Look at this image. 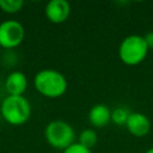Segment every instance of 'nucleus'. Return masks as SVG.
Segmentation results:
<instances>
[{
  "label": "nucleus",
  "instance_id": "nucleus-5",
  "mask_svg": "<svg viewBox=\"0 0 153 153\" xmlns=\"http://www.w3.org/2000/svg\"><path fill=\"white\" fill-rule=\"evenodd\" d=\"M25 37L24 26L17 20H5L0 24V45L2 48H16Z\"/></svg>",
  "mask_w": 153,
  "mask_h": 153
},
{
  "label": "nucleus",
  "instance_id": "nucleus-7",
  "mask_svg": "<svg viewBox=\"0 0 153 153\" xmlns=\"http://www.w3.org/2000/svg\"><path fill=\"white\" fill-rule=\"evenodd\" d=\"M126 128L131 135L136 137H142L151 131V121L145 114L130 112L126 123Z\"/></svg>",
  "mask_w": 153,
  "mask_h": 153
},
{
  "label": "nucleus",
  "instance_id": "nucleus-2",
  "mask_svg": "<svg viewBox=\"0 0 153 153\" xmlns=\"http://www.w3.org/2000/svg\"><path fill=\"white\" fill-rule=\"evenodd\" d=\"M0 114L7 123L20 126L30 118L31 106L24 96H7L1 102Z\"/></svg>",
  "mask_w": 153,
  "mask_h": 153
},
{
  "label": "nucleus",
  "instance_id": "nucleus-3",
  "mask_svg": "<svg viewBox=\"0 0 153 153\" xmlns=\"http://www.w3.org/2000/svg\"><path fill=\"white\" fill-rule=\"evenodd\" d=\"M147 53V44L143 36L140 35L127 36L118 47V57L124 65L128 66H136L141 63L146 59Z\"/></svg>",
  "mask_w": 153,
  "mask_h": 153
},
{
  "label": "nucleus",
  "instance_id": "nucleus-8",
  "mask_svg": "<svg viewBox=\"0 0 153 153\" xmlns=\"http://www.w3.org/2000/svg\"><path fill=\"white\" fill-rule=\"evenodd\" d=\"M27 87V79L23 72L14 71L6 76L5 88L8 96H23Z\"/></svg>",
  "mask_w": 153,
  "mask_h": 153
},
{
  "label": "nucleus",
  "instance_id": "nucleus-4",
  "mask_svg": "<svg viewBox=\"0 0 153 153\" xmlns=\"http://www.w3.org/2000/svg\"><path fill=\"white\" fill-rule=\"evenodd\" d=\"M44 136L51 147L62 151L73 145L75 140V133L72 126L61 120L49 122L44 129Z\"/></svg>",
  "mask_w": 153,
  "mask_h": 153
},
{
  "label": "nucleus",
  "instance_id": "nucleus-13",
  "mask_svg": "<svg viewBox=\"0 0 153 153\" xmlns=\"http://www.w3.org/2000/svg\"><path fill=\"white\" fill-rule=\"evenodd\" d=\"M62 153H91V149L81 146L78 142H74L68 148H66L65 151H62Z\"/></svg>",
  "mask_w": 153,
  "mask_h": 153
},
{
  "label": "nucleus",
  "instance_id": "nucleus-14",
  "mask_svg": "<svg viewBox=\"0 0 153 153\" xmlns=\"http://www.w3.org/2000/svg\"><path fill=\"white\" fill-rule=\"evenodd\" d=\"M143 39L147 44V48L148 50L149 49H153V31H148L145 36H143Z\"/></svg>",
  "mask_w": 153,
  "mask_h": 153
},
{
  "label": "nucleus",
  "instance_id": "nucleus-9",
  "mask_svg": "<svg viewBox=\"0 0 153 153\" xmlns=\"http://www.w3.org/2000/svg\"><path fill=\"white\" fill-rule=\"evenodd\" d=\"M88 121L96 128H102L111 121V110L105 104H96L88 111Z\"/></svg>",
  "mask_w": 153,
  "mask_h": 153
},
{
  "label": "nucleus",
  "instance_id": "nucleus-10",
  "mask_svg": "<svg viewBox=\"0 0 153 153\" xmlns=\"http://www.w3.org/2000/svg\"><path fill=\"white\" fill-rule=\"evenodd\" d=\"M97 140H98V137H97L96 131H94L93 129H91V128H86V129H84V130L79 134L78 143H80L81 146H84V147L91 149L92 147L96 146Z\"/></svg>",
  "mask_w": 153,
  "mask_h": 153
},
{
  "label": "nucleus",
  "instance_id": "nucleus-12",
  "mask_svg": "<svg viewBox=\"0 0 153 153\" xmlns=\"http://www.w3.org/2000/svg\"><path fill=\"white\" fill-rule=\"evenodd\" d=\"M24 6L23 0H0V10L5 13H17Z\"/></svg>",
  "mask_w": 153,
  "mask_h": 153
},
{
  "label": "nucleus",
  "instance_id": "nucleus-6",
  "mask_svg": "<svg viewBox=\"0 0 153 153\" xmlns=\"http://www.w3.org/2000/svg\"><path fill=\"white\" fill-rule=\"evenodd\" d=\"M45 17L54 24L66 22L71 14V5L67 0H50L45 5Z\"/></svg>",
  "mask_w": 153,
  "mask_h": 153
},
{
  "label": "nucleus",
  "instance_id": "nucleus-15",
  "mask_svg": "<svg viewBox=\"0 0 153 153\" xmlns=\"http://www.w3.org/2000/svg\"><path fill=\"white\" fill-rule=\"evenodd\" d=\"M145 153H153V147H151L149 149H147V151H146Z\"/></svg>",
  "mask_w": 153,
  "mask_h": 153
},
{
  "label": "nucleus",
  "instance_id": "nucleus-1",
  "mask_svg": "<svg viewBox=\"0 0 153 153\" xmlns=\"http://www.w3.org/2000/svg\"><path fill=\"white\" fill-rule=\"evenodd\" d=\"M33 85L38 93L47 98H59L68 87L65 75L55 69H42L33 78Z\"/></svg>",
  "mask_w": 153,
  "mask_h": 153
},
{
  "label": "nucleus",
  "instance_id": "nucleus-11",
  "mask_svg": "<svg viewBox=\"0 0 153 153\" xmlns=\"http://www.w3.org/2000/svg\"><path fill=\"white\" fill-rule=\"evenodd\" d=\"M129 115L130 111L127 108L117 106L114 110H111V121L117 126H126Z\"/></svg>",
  "mask_w": 153,
  "mask_h": 153
}]
</instances>
